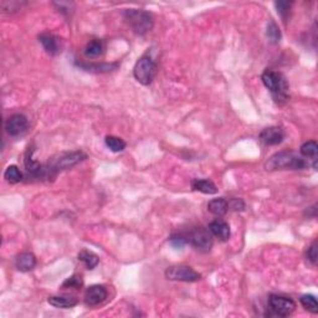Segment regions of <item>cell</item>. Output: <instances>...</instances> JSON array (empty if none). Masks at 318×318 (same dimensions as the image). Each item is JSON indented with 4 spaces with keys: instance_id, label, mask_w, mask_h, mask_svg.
Segmentation results:
<instances>
[{
    "instance_id": "cell-23",
    "label": "cell",
    "mask_w": 318,
    "mask_h": 318,
    "mask_svg": "<svg viewBox=\"0 0 318 318\" xmlns=\"http://www.w3.org/2000/svg\"><path fill=\"white\" fill-rule=\"evenodd\" d=\"M317 153L318 144L314 140H308V142L303 143V144L301 145V149H299V154L304 158L317 159Z\"/></svg>"
},
{
    "instance_id": "cell-1",
    "label": "cell",
    "mask_w": 318,
    "mask_h": 318,
    "mask_svg": "<svg viewBox=\"0 0 318 318\" xmlns=\"http://www.w3.org/2000/svg\"><path fill=\"white\" fill-rule=\"evenodd\" d=\"M308 166L304 157L293 150L278 152L272 155L266 163L267 171H278V169H291V171H301Z\"/></svg>"
},
{
    "instance_id": "cell-16",
    "label": "cell",
    "mask_w": 318,
    "mask_h": 318,
    "mask_svg": "<svg viewBox=\"0 0 318 318\" xmlns=\"http://www.w3.org/2000/svg\"><path fill=\"white\" fill-rule=\"evenodd\" d=\"M192 187L193 189L197 190V192L203 193V194H216L218 193V188L214 184L211 180L209 179H193L192 180Z\"/></svg>"
},
{
    "instance_id": "cell-6",
    "label": "cell",
    "mask_w": 318,
    "mask_h": 318,
    "mask_svg": "<svg viewBox=\"0 0 318 318\" xmlns=\"http://www.w3.org/2000/svg\"><path fill=\"white\" fill-rule=\"evenodd\" d=\"M166 277L171 281H180V282H198L201 280V275L187 265L169 266L166 270Z\"/></svg>"
},
{
    "instance_id": "cell-18",
    "label": "cell",
    "mask_w": 318,
    "mask_h": 318,
    "mask_svg": "<svg viewBox=\"0 0 318 318\" xmlns=\"http://www.w3.org/2000/svg\"><path fill=\"white\" fill-rule=\"evenodd\" d=\"M208 210L215 216H224L229 210V204L224 198L213 199L208 203Z\"/></svg>"
},
{
    "instance_id": "cell-14",
    "label": "cell",
    "mask_w": 318,
    "mask_h": 318,
    "mask_svg": "<svg viewBox=\"0 0 318 318\" xmlns=\"http://www.w3.org/2000/svg\"><path fill=\"white\" fill-rule=\"evenodd\" d=\"M78 67L82 70L90 71V72H97V73H107L111 71H115L118 67V62H111V63H85V62H76Z\"/></svg>"
},
{
    "instance_id": "cell-25",
    "label": "cell",
    "mask_w": 318,
    "mask_h": 318,
    "mask_svg": "<svg viewBox=\"0 0 318 318\" xmlns=\"http://www.w3.org/2000/svg\"><path fill=\"white\" fill-rule=\"evenodd\" d=\"M266 36H267V39L270 40V42H272V44H278V42H280L281 31H280V28L276 25L275 21L271 20L269 24H267Z\"/></svg>"
},
{
    "instance_id": "cell-15",
    "label": "cell",
    "mask_w": 318,
    "mask_h": 318,
    "mask_svg": "<svg viewBox=\"0 0 318 318\" xmlns=\"http://www.w3.org/2000/svg\"><path fill=\"white\" fill-rule=\"evenodd\" d=\"M15 266L21 272H29L35 269L36 258L31 253H21L15 259Z\"/></svg>"
},
{
    "instance_id": "cell-24",
    "label": "cell",
    "mask_w": 318,
    "mask_h": 318,
    "mask_svg": "<svg viewBox=\"0 0 318 318\" xmlns=\"http://www.w3.org/2000/svg\"><path fill=\"white\" fill-rule=\"evenodd\" d=\"M299 302L303 306L304 309H307L311 313L316 314L318 312V303H317V298L314 297L313 295H303L301 298H299Z\"/></svg>"
},
{
    "instance_id": "cell-27",
    "label": "cell",
    "mask_w": 318,
    "mask_h": 318,
    "mask_svg": "<svg viewBox=\"0 0 318 318\" xmlns=\"http://www.w3.org/2000/svg\"><path fill=\"white\" fill-rule=\"evenodd\" d=\"M291 5H292V3L291 2H276L275 3V7H276L277 13L282 18L287 17L288 13H290V10H291Z\"/></svg>"
},
{
    "instance_id": "cell-3",
    "label": "cell",
    "mask_w": 318,
    "mask_h": 318,
    "mask_svg": "<svg viewBox=\"0 0 318 318\" xmlns=\"http://www.w3.org/2000/svg\"><path fill=\"white\" fill-rule=\"evenodd\" d=\"M124 19L137 35H145L154 25V19L150 13L142 9H128L124 12Z\"/></svg>"
},
{
    "instance_id": "cell-28",
    "label": "cell",
    "mask_w": 318,
    "mask_h": 318,
    "mask_svg": "<svg viewBox=\"0 0 318 318\" xmlns=\"http://www.w3.org/2000/svg\"><path fill=\"white\" fill-rule=\"evenodd\" d=\"M25 4V3L21 2H2L0 3V7H2L3 12L4 13H10V12H15L19 8H21V5Z\"/></svg>"
},
{
    "instance_id": "cell-11",
    "label": "cell",
    "mask_w": 318,
    "mask_h": 318,
    "mask_svg": "<svg viewBox=\"0 0 318 318\" xmlns=\"http://www.w3.org/2000/svg\"><path fill=\"white\" fill-rule=\"evenodd\" d=\"M260 139L266 145H277L285 139V132L278 126L267 127L260 133Z\"/></svg>"
},
{
    "instance_id": "cell-21",
    "label": "cell",
    "mask_w": 318,
    "mask_h": 318,
    "mask_svg": "<svg viewBox=\"0 0 318 318\" xmlns=\"http://www.w3.org/2000/svg\"><path fill=\"white\" fill-rule=\"evenodd\" d=\"M105 143H106V145H107L108 149H111L115 153L123 152V150L126 149V145H127L123 139L116 136H107L105 138Z\"/></svg>"
},
{
    "instance_id": "cell-5",
    "label": "cell",
    "mask_w": 318,
    "mask_h": 318,
    "mask_svg": "<svg viewBox=\"0 0 318 318\" xmlns=\"http://www.w3.org/2000/svg\"><path fill=\"white\" fill-rule=\"evenodd\" d=\"M133 75L134 78L139 82L140 85H144L148 86L153 82L155 75H157V65L153 61L152 57L144 56L139 57L138 61L136 62L133 68Z\"/></svg>"
},
{
    "instance_id": "cell-8",
    "label": "cell",
    "mask_w": 318,
    "mask_h": 318,
    "mask_svg": "<svg viewBox=\"0 0 318 318\" xmlns=\"http://www.w3.org/2000/svg\"><path fill=\"white\" fill-rule=\"evenodd\" d=\"M269 307L276 316L287 317L296 309V303L291 298L271 295L269 297Z\"/></svg>"
},
{
    "instance_id": "cell-4",
    "label": "cell",
    "mask_w": 318,
    "mask_h": 318,
    "mask_svg": "<svg viewBox=\"0 0 318 318\" xmlns=\"http://www.w3.org/2000/svg\"><path fill=\"white\" fill-rule=\"evenodd\" d=\"M87 158V155L85 154L81 150H75V152L71 153H63L57 157L56 159H52L49 163V167L46 168L47 171V176H51V173L56 174L59 172L62 171H67V169L72 168L76 164L81 163L82 161Z\"/></svg>"
},
{
    "instance_id": "cell-19",
    "label": "cell",
    "mask_w": 318,
    "mask_h": 318,
    "mask_svg": "<svg viewBox=\"0 0 318 318\" xmlns=\"http://www.w3.org/2000/svg\"><path fill=\"white\" fill-rule=\"evenodd\" d=\"M103 51H105L103 42L99 39H95L86 45L85 55H86V57H90V59H96V57H100L103 54Z\"/></svg>"
},
{
    "instance_id": "cell-12",
    "label": "cell",
    "mask_w": 318,
    "mask_h": 318,
    "mask_svg": "<svg viewBox=\"0 0 318 318\" xmlns=\"http://www.w3.org/2000/svg\"><path fill=\"white\" fill-rule=\"evenodd\" d=\"M39 41L41 42L42 47L45 49V51L50 55H57L61 52V41L57 36L52 35V34L44 33L39 35Z\"/></svg>"
},
{
    "instance_id": "cell-29",
    "label": "cell",
    "mask_w": 318,
    "mask_h": 318,
    "mask_svg": "<svg viewBox=\"0 0 318 318\" xmlns=\"http://www.w3.org/2000/svg\"><path fill=\"white\" fill-rule=\"evenodd\" d=\"M306 258L311 262L312 265H317V259H318V254H317V243L314 241L308 249H307L306 253Z\"/></svg>"
},
{
    "instance_id": "cell-17",
    "label": "cell",
    "mask_w": 318,
    "mask_h": 318,
    "mask_svg": "<svg viewBox=\"0 0 318 318\" xmlns=\"http://www.w3.org/2000/svg\"><path fill=\"white\" fill-rule=\"evenodd\" d=\"M47 302L56 308H71L78 303V299L72 296H52L49 297Z\"/></svg>"
},
{
    "instance_id": "cell-20",
    "label": "cell",
    "mask_w": 318,
    "mask_h": 318,
    "mask_svg": "<svg viewBox=\"0 0 318 318\" xmlns=\"http://www.w3.org/2000/svg\"><path fill=\"white\" fill-rule=\"evenodd\" d=\"M77 258H78L80 261L84 262L85 266H86L89 270H94L100 262L99 256L90 250H81L78 253Z\"/></svg>"
},
{
    "instance_id": "cell-7",
    "label": "cell",
    "mask_w": 318,
    "mask_h": 318,
    "mask_svg": "<svg viewBox=\"0 0 318 318\" xmlns=\"http://www.w3.org/2000/svg\"><path fill=\"white\" fill-rule=\"evenodd\" d=\"M187 240L195 249L201 251H209L213 246V235L209 229H204V227H195L194 230H192Z\"/></svg>"
},
{
    "instance_id": "cell-10",
    "label": "cell",
    "mask_w": 318,
    "mask_h": 318,
    "mask_svg": "<svg viewBox=\"0 0 318 318\" xmlns=\"http://www.w3.org/2000/svg\"><path fill=\"white\" fill-rule=\"evenodd\" d=\"M108 293L105 286L102 285H94L90 286L85 292V302L87 306H99L102 302L106 301Z\"/></svg>"
},
{
    "instance_id": "cell-2",
    "label": "cell",
    "mask_w": 318,
    "mask_h": 318,
    "mask_svg": "<svg viewBox=\"0 0 318 318\" xmlns=\"http://www.w3.org/2000/svg\"><path fill=\"white\" fill-rule=\"evenodd\" d=\"M261 80L262 84L265 85L267 90H270L278 105H282L283 102L287 101L288 84L282 73L272 70H266L262 73Z\"/></svg>"
},
{
    "instance_id": "cell-31",
    "label": "cell",
    "mask_w": 318,
    "mask_h": 318,
    "mask_svg": "<svg viewBox=\"0 0 318 318\" xmlns=\"http://www.w3.org/2000/svg\"><path fill=\"white\" fill-rule=\"evenodd\" d=\"M227 204H229V208H231L232 210L235 211H243L245 210V203H244L243 199H237V198H234L231 199L230 201H227Z\"/></svg>"
},
{
    "instance_id": "cell-13",
    "label": "cell",
    "mask_w": 318,
    "mask_h": 318,
    "mask_svg": "<svg viewBox=\"0 0 318 318\" xmlns=\"http://www.w3.org/2000/svg\"><path fill=\"white\" fill-rule=\"evenodd\" d=\"M209 231L211 232V235L220 238L221 241H227L231 235L230 231V226L226 221H224L222 219H215L209 224L208 226Z\"/></svg>"
},
{
    "instance_id": "cell-9",
    "label": "cell",
    "mask_w": 318,
    "mask_h": 318,
    "mask_svg": "<svg viewBox=\"0 0 318 318\" xmlns=\"http://www.w3.org/2000/svg\"><path fill=\"white\" fill-rule=\"evenodd\" d=\"M29 127V119L26 116L20 115H13L12 117L8 118L7 123H5V129H7L8 134L12 137H18L25 133L28 131Z\"/></svg>"
},
{
    "instance_id": "cell-30",
    "label": "cell",
    "mask_w": 318,
    "mask_h": 318,
    "mask_svg": "<svg viewBox=\"0 0 318 318\" xmlns=\"http://www.w3.org/2000/svg\"><path fill=\"white\" fill-rule=\"evenodd\" d=\"M169 241H171L172 246L176 249H183L188 243L187 237L183 236V235H173V236H171V238H169Z\"/></svg>"
},
{
    "instance_id": "cell-26",
    "label": "cell",
    "mask_w": 318,
    "mask_h": 318,
    "mask_svg": "<svg viewBox=\"0 0 318 318\" xmlns=\"http://www.w3.org/2000/svg\"><path fill=\"white\" fill-rule=\"evenodd\" d=\"M82 285H84V280H82L81 275H73L62 283V288H76L77 290L82 287Z\"/></svg>"
},
{
    "instance_id": "cell-22",
    "label": "cell",
    "mask_w": 318,
    "mask_h": 318,
    "mask_svg": "<svg viewBox=\"0 0 318 318\" xmlns=\"http://www.w3.org/2000/svg\"><path fill=\"white\" fill-rule=\"evenodd\" d=\"M4 179L10 184H18L23 180V173L17 166H9L4 172Z\"/></svg>"
}]
</instances>
